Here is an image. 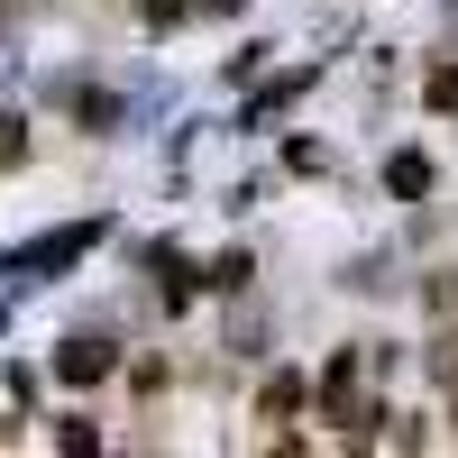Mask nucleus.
<instances>
[{
  "label": "nucleus",
  "mask_w": 458,
  "mask_h": 458,
  "mask_svg": "<svg viewBox=\"0 0 458 458\" xmlns=\"http://www.w3.org/2000/svg\"><path fill=\"white\" fill-rule=\"evenodd\" d=\"M302 92H312V73H284V83H266V92L248 101V129H266V120H276V110H293Z\"/></svg>",
  "instance_id": "39448f33"
},
{
  "label": "nucleus",
  "mask_w": 458,
  "mask_h": 458,
  "mask_svg": "<svg viewBox=\"0 0 458 458\" xmlns=\"http://www.w3.org/2000/svg\"><path fill=\"white\" fill-rule=\"evenodd\" d=\"M248 276H257V257H248V248H229V257L202 266V284H211V293H248Z\"/></svg>",
  "instance_id": "0eeeda50"
},
{
  "label": "nucleus",
  "mask_w": 458,
  "mask_h": 458,
  "mask_svg": "<svg viewBox=\"0 0 458 458\" xmlns=\"http://www.w3.org/2000/svg\"><path fill=\"white\" fill-rule=\"evenodd\" d=\"M110 367H120V349H110L101 330H73L64 349H55V376H64V386H101Z\"/></svg>",
  "instance_id": "f03ea898"
},
{
  "label": "nucleus",
  "mask_w": 458,
  "mask_h": 458,
  "mask_svg": "<svg viewBox=\"0 0 458 458\" xmlns=\"http://www.w3.org/2000/svg\"><path fill=\"white\" fill-rule=\"evenodd\" d=\"M284 412H302V376H266V422H284Z\"/></svg>",
  "instance_id": "1a4fd4ad"
},
{
  "label": "nucleus",
  "mask_w": 458,
  "mask_h": 458,
  "mask_svg": "<svg viewBox=\"0 0 458 458\" xmlns=\"http://www.w3.org/2000/svg\"><path fill=\"white\" fill-rule=\"evenodd\" d=\"M55 449H64V458H92V449H101V431L83 422V412H64V422H55Z\"/></svg>",
  "instance_id": "6e6552de"
},
{
  "label": "nucleus",
  "mask_w": 458,
  "mask_h": 458,
  "mask_svg": "<svg viewBox=\"0 0 458 458\" xmlns=\"http://www.w3.org/2000/svg\"><path fill=\"white\" fill-rule=\"evenodd\" d=\"M101 239V220H64V229H47V239H28L19 248V284H47V276H64L73 257H83Z\"/></svg>",
  "instance_id": "f257e3e1"
},
{
  "label": "nucleus",
  "mask_w": 458,
  "mask_h": 458,
  "mask_svg": "<svg viewBox=\"0 0 458 458\" xmlns=\"http://www.w3.org/2000/svg\"><path fill=\"white\" fill-rule=\"evenodd\" d=\"M147 276H157V293L174 302V312H183V302H193V293H202V266H193V257H183V248H147Z\"/></svg>",
  "instance_id": "7ed1b4c3"
},
{
  "label": "nucleus",
  "mask_w": 458,
  "mask_h": 458,
  "mask_svg": "<svg viewBox=\"0 0 458 458\" xmlns=\"http://www.w3.org/2000/svg\"><path fill=\"white\" fill-rule=\"evenodd\" d=\"M28 157V120H10V110H0V165H19Z\"/></svg>",
  "instance_id": "f8f14e48"
},
{
  "label": "nucleus",
  "mask_w": 458,
  "mask_h": 458,
  "mask_svg": "<svg viewBox=\"0 0 458 458\" xmlns=\"http://www.w3.org/2000/svg\"><path fill=\"white\" fill-rule=\"evenodd\" d=\"M386 193L422 202V193H431V157H412V147H403V157H386Z\"/></svg>",
  "instance_id": "423d86ee"
},
{
  "label": "nucleus",
  "mask_w": 458,
  "mask_h": 458,
  "mask_svg": "<svg viewBox=\"0 0 458 458\" xmlns=\"http://www.w3.org/2000/svg\"><path fill=\"white\" fill-rule=\"evenodd\" d=\"M193 10H220V19H229V10H248V0H193Z\"/></svg>",
  "instance_id": "4468645a"
},
{
  "label": "nucleus",
  "mask_w": 458,
  "mask_h": 458,
  "mask_svg": "<svg viewBox=\"0 0 458 458\" xmlns=\"http://www.w3.org/2000/svg\"><path fill=\"white\" fill-rule=\"evenodd\" d=\"M431 110H458V55L431 64Z\"/></svg>",
  "instance_id": "9b49d317"
},
{
  "label": "nucleus",
  "mask_w": 458,
  "mask_h": 458,
  "mask_svg": "<svg viewBox=\"0 0 458 458\" xmlns=\"http://www.w3.org/2000/svg\"><path fill=\"white\" fill-rule=\"evenodd\" d=\"M284 165H293V174H321L330 157H321V138H293V147H284Z\"/></svg>",
  "instance_id": "ddd939ff"
},
{
  "label": "nucleus",
  "mask_w": 458,
  "mask_h": 458,
  "mask_svg": "<svg viewBox=\"0 0 458 458\" xmlns=\"http://www.w3.org/2000/svg\"><path fill=\"white\" fill-rule=\"evenodd\" d=\"M64 101H73V120H83L92 138H110V129L129 120V110H120V92H64Z\"/></svg>",
  "instance_id": "20e7f679"
},
{
  "label": "nucleus",
  "mask_w": 458,
  "mask_h": 458,
  "mask_svg": "<svg viewBox=\"0 0 458 458\" xmlns=\"http://www.w3.org/2000/svg\"><path fill=\"white\" fill-rule=\"evenodd\" d=\"M138 19H147V28H183V19H193V0H138Z\"/></svg>",
  "instance_id": "9d476101"
}]
</instances>
